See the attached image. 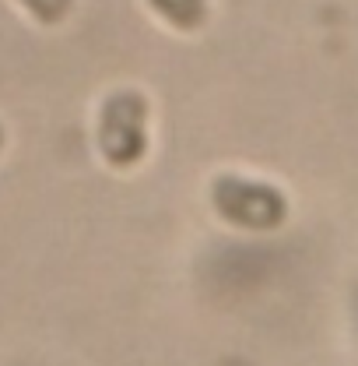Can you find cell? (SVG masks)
Segmentation results:
<instances>
[{"instance_id":"cell-4","label":"cell","mask_w":358,"mask_h":366,"mask_svg":"<svg viewBox=\"0 0 358 366\" xmlns=\"http://www.w3.org/2000/svg\"><path fill=\"white\" fill-rule=\"evenodd\" d=\"M39 25H60L67 14H71V7H74V0H18Z\"/></svg>"},{"instance_id":"cell-2","label":"cell","mask_w":358,"mask_h":366,"mask_svg":"<svg viewBox=\"0 0 358 366\" xmlns=\"http://www.w3.org/2000/svg\"><path fill=\"white\" fill-rule=\"evenodd\" d=\"M211 204L228 226L246 232H270L288 219V201L277 187L222 173L211 183Z\"/></svg>"},{"instance_id":"cell-5","label":"cell","mask_w":358,"mask_h":366,"mask_svg":"<svg viewBox=\"0 0 358 366\" xmlns=\"http://www.w3.org/2000/svg\"><path fill=\"white\" fill-rule=\"evenodd\" d=\"M0 148H4V127H0Z\"/></svg>"},{"instance_id":"cell-1","label":"cell","mask_w":358,"mask_h":366,"mask_svg":"<svg viewBox=\"0 0 358 366\" xmlns=\"http://www.w3.org/2000/svg\"><path fill=\"white\" fill-rule=\"evenodd\" d=\"M98 155L113 169H134L148 155V99L134 89L113 92L98 109Z\"/></svg>"},{"instance_id":"cell-3","label":"cell","mask_w":358,"mask_h":366,"mask_svg":"<svg viewBox=\"0 0 358 366\" xmlns=\"http://www.w3.org/2000/svg\"><path fill=\"white\" fill-rule=\"evenodd\" d=\"M148 7L179 32H197L208 25V0H148Z\"/></svg>"}]
</instances>
